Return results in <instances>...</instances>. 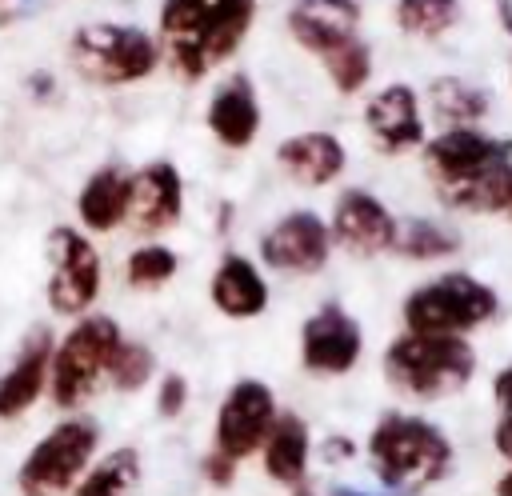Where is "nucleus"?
<instances>
[{
  "instance_id": "21",
  "label": "nucleus",
  "mask_w": 512,
  "mask_h": 496,
  "mask_svg": "<svg viewBox=\"0 0 512 496\" xmlns=\"http://www.w3.org/2000/svg\"><path fill=\"white\" fill-rule=\"evenodd\" d=\"M128 196H132V168H124L120 160L100 164L96 172H88V180L76 192V216L84 232H116L128 220Z\"/></svg>"
},
{
  "instance_id": "25",
  "label": "nucleus",
  "mask_w": 512,
  "mask_h": 496,
  "mask_svg": "<svg viewBox=\"0 0 512 496\" xmlns=\"http://www.w3.org/2000/svg\"><path fill=\"white\" fill-rule=\"evenodd\" d=\"M140 480H144L140 448L120 444V448L96 456L92 468L80 476V484H76L68 496H136Z\"/></svg>"
},
{
  "instance_id": "28",
  "label": "nucleus",
  "mask_w": 512,
  "mask_h": 496,
  "mask_svg": "<svg viewBox=\"0 0 512 496\" xmlns=\"http://www.w3.org/2000/svg\"><path fill=\"white\" fill-rule=\"evenodd\" d=\"M176 272H180V256H176V248H168V244H160V240L136 244V248L128 252V260H124V280H128V288H136V292H156V288L172 284Z\"/></svg>"
},
{
  "instance_id": "13",
  "label": "nucleus",
  "mask_w": 512,
  "mask_h": 496,
  "mask_svg": "<svg viewBox=\"0 0 512 496\" xmlns=\"http://www.w3.org/2000/svg\"><path fill=\"white\" fill-rule=\"evenodd\" d=\"M396 212L368 188H344L332 204V216H328V232H332V244L352 252V256H380V252H392V240H396Z\"/></svg>"
},
{
  "instance_id": "23",
  "label": "nucleus",
  "mask_w": 512,
  "mask_h": 496,
  "mask_svg": "<svg viewBox=\"0 0 512 496\" xmlns=\"http://www.w3.org/2000/svg\"><path fill=\"white\" fill-rule=\"evenodd\" d=\"M440 204L452 208V212H468V216H504L508 204H512V160L508 164H496L472 180H460V184H444L436 188Z\"/></svg>"
},
{
  "instance_id": "14",
  "label": "nucleus",
  "mask_w": 512,
  "mask_h": 496,
  "mask_svg": "<svg viewBox=\"0 0 512 496\" xmlns=\"http://www.w3.org/2000/svg\"><path fill=\"white\" fill-rule=\"evenodd\" d=\"M364 132L388 156H404V152L424 148L428 128H424V108H420L416 88L404 80L376 88L364 100Z\"/></svg>"
},
{
  "instance_id": "26",
  "label": "nucleus",
  "mask_w": 512,
  "mask_h": 496,
  "mask_svg": "<svg viewBox=\"0 0 512 496\" xmlns=\"http://www.w3.org/2000/svg\"><path fill=\"white\" fill-rule=\"evenodd\" d=\"M392 252L404 260H416V264H436V260H448L460 252V232L432 216H404L396 224Z\"/></svg>"
},
{
  "instance_id": "17",
  "label": "nucleus",
  "mask_w": 512,
  "mask_h": 496,
  "mask_svg": "<svg viewBox=\"0 0 512 496\" xmlns=\"http://www.w3.org/2000/svg\"><path fill=\"white\" fill-rule=\"evenodd\" d=\"M360 20H364L360 0H292L284 12L288 36L316 60L336 52L340 44L356 40Z\"/></svg>"
},
{
  "instance_id": "19",
  "label": "nucleus",
  "mask_w": 512,
  "mask_h": 496,
  "mask_svg": "<svg viewBox=\"0 0 512 496\" xmlns=\"http://www.w3.org/2000/svg\"><path fill=\"white\" fill-rule=\"evenodd\" d=\"M276 164L284 168L288 180L304 184V188H328L344 176L348 168V148L336 132L328 128H308V132H292L276 144Z\"/></svg>"
},
{
  "instance_id": "3",
  "label": "nucleus",
  "mask_w": 512,
  "mask_h": 496,
  "mask_svg": "<svg viewBox=\"0 0 512 496\" xmlns=\"http://www.w3.org/2000/svg\"><path fill=\"white\" fill-rule=\"evenodd\" d=\"M384 376L412 400H448L476 376V348L468 336L400 332L384 348Z\"/></svg>"
},
{
  "instance_id": "30",
  "label": "nucleus",
  "mask_w": 512,
  "mask_h": 496,
  "mask_svg": "<svg viewBox=\"0 0 512 496\" xmlns=\"http://www.w3.org/2000/svg\"><path fill=\"white\" fill-rule=\"evenodd\" d=\"M152 376H156V356H152V348L124 336V344H120L116 356H112L108 384H112L116 392H140Z\"/></svg>"
},
{
  "instance_id": "4",
  "label": "nucleus",
  "mask_w": 512,
  "mask_h": 496,
  "mask_svg": "<svg viewBox=\"0 0 512 496\" xmlns=\"http://www.w3.org/2000/svg\"><path fill=\"white\" fill-rule=\"evenodd\" d=\"M68 64L80 80L96 88H124L148 80L164 64V52L156 32L140 24L92 20L68 36Z\"/></svg>"
},
{
  "instance_id": "40",
  "label": "nucleus",
  "mask_w": 512,
  "mask_h": 496,
  "mask_svg": "<svg viewBox=\"0 0 512 496\" xmlns=\"http://www.w3.org/2000/svg\"><path fill=\"white\" fill-rule=\"evenodd\" d=\"M504 216H508V220H512V204H508V212H504Z\"/></svg>"
},
{
  "instance_id": "9",
  "label": "nucleus",
  "mask_w": 512,
  "mask_h": 496,
  "mask_svg": "<svg viewBox=\"0 0 512 496\" xmlns=\"http://www.w3.org/2000/svg\"><path fill=\"white\" fill-rule=\"evenodd\" d=\"M280 408H276V392L268 380H256V376H240L220 408H216V420H212V448L232 456V460H248L264 448L272 424H276Z\"/></svg>"
},
{
  "instance_id": "37",
  "label": "nucleus",
  "mask_w": 512,
  "mask_h": 496,
  "mask_svg": "<svg viewBox=\"0 0 512 496\" xmlns=\"http://www.w3.org/2000/svg\"><path fill=\"white\" fill-rule=\"evenodd\" d=\"M28 92H32L36 100H48V96L56 92V80H52V72H32V76H28Z\"/></svg>"
},
{
  "instance_id": "34",
  "label": "nucleus",
  "mask_w": 512,
  "mask_h": 496,
  "mask_svg": "<svg viewBox=\"0 0 512 496\" xmlns=\"http://www.w3.org/2000/svg\"><path fill=\"white\" fill-rule=\"evenodd\" d=\"M292 496H372V492H364V488H348V484H296L292 488Z\"/></svg>"
},
{
  "instance_id": "36",
  "label": "nucleus",
  "mask_w": 512,
  "mask_h": 496,
  "mask_svg": "<svg viewBox=\"0 0 512 496\" xmlns=\"http://www.w3.org/2000/svg\"><path fill=\"white\" fill-rule=\"evenodd\" d=\"M492 400L500 404V412H508V408H512V360L492 376Z\"/></svg>"
},
{
  "instance_id": "27",
  "label": "nucleus",
  "mask_w": 512,
  "mask_h": 496,
  "mask_svg": "<svg viewBox=\"0 0 512 496\" xmlns=\"http://www.w3.org/2000/svg\"><path fill=\"white\" fill-rule=\"evenodd\" d=\"M460 16H464L460 0H396L392 4L396 28L412 40H440L460 24Z\"/></svg>"
},
{
  "instance_id": "20",
  "label": "nucleus",
  "mask_w": 512,
  "mask_h": 496,
  "mask_svg": "<svg viewBox=\"0 0 512 496\" xmlns=\"http://www.w3.org/2000/svg\"><path fill=\"white\" fill-rule=\"evenodd\" d=\"M208 300L228 320H256L268 312V280L244 252H224L208 276Z\"/></svg>"
},
{
  "instance_id": "15",
  "label": "nucleus",
  "mask_w": 512,
  "mask_h": 496,
  "mask_svg": "<svg viewBox=\"0 0 512 496\" xmlns=\"http://www.w3.org/2000/svg\"><path fill=\"white\" fill-rule=\"evenodd\" d=\"M184 216V176L172 160H148L132 168V196H128V228L136 236H160L176 228Z\"/></svg>"
},
{
  "instance_id": "8",
  "label": "nucleus",
  "mask_w": 512,
  "mask_h": 496,
  "mask_svg": "<svg viewBox=\"0 0 512 496\" xmlns=\"http://www.w3.org/2000/svg\"><path fill=\"white\" fill-rule=\"evenodd\" d=\"M44 256H48V284H44L48 308L68 320L88 316L104 288V260H100L96 244L88 240V232L72 228V224L48 228Z\"/></svg>"
},
{
  "instance_id": "35",
  "label": "nucleus",
  "mask_w": 512,
  "mask_h": 496,
  "mask_svg": "<svg viewBox=\"0 0 512 496\" xmlns=\"http://www.w3.org/2000/svg\"><path fill=\"white\" fill-rule=\"evenodd\" d=\"M492 448L512 464V408L500 412V420H496V428H492Z\"/></svg>"
},
{
  "instance_id": "18",
  "label": "nucleus",
  "mask_w": 512,
  "mask_h": 496,
  "mask_svg": "<svg viewBox=\"0 0 512 496\" xmlns=\"http://www.w3.org/2000/svg\"><path fill=\"white\" fill-rule=\"evenodd\" d=\"M204 124H208L212 140L232 152H244L248 144H256L260 124H264L256 84L244 72H232L224 84H216V92L208 96V108H204Z\"/></svg>"
},
{
  "instance_id": "39",
  "label": "nucleus",
  "mask_w": 512,
  "mask_h": 496,
  "mask_svg": "<svg viewBox=\"0 0 512 496\" xmlns=\"http://www.w3.org/2000/svg\"><path fill=\"white\" fill-rule=\"evenodd\" d=\"M492 496H512V464H508V472H500V480H496Z\"/></svg>"
},
{
  "instance_id": "6",
  "label": "nucleus",
  "mask_w": 512,
  "mask_h": 496,
  "mask_svg": "<svg viewBox=\"0 0 512 496\" xmlns=\"http://www.w3.org/2000/svg\"><path fill=\"white\" fill-rule=\"evenodd\" d=\"M500 312V292L472 276V272H440L428 284H416L404 304L400 320L404 332H432V336H468L484 328Z\"/></svg>"
},
{
  "instance_id": "10",
  "label": "nucleus",
  "mask_w": 512,
  "mask_h": 496,
  "mask_svg": "<svg viewBox=\"0 0 512 496\" xmlns=\"http://www.w3.org/2000/svg\"><path fill=\"white\" fill-rule=\"evenodd\" d=\"M332 248L336 244H332L328 220L312 208H292V212L276 216L256 240L260 264L280 276H316L328 264Z\"/></svg>"
},
{
  "instance_id": "24",
  "label": "nucleus",
  "mask_w": 512,
  "mask_h": 496,
  "mask_svg": "<svg viewBox=\"0 0 512 496\" xmlns=\"http://www.w3.org/2000/svg\"><path fill=\"white\" fill-rule=\"evenodd\" d=\"M424 96H428V112L436 116L440 128H472L492 112L488 88H480L464 76H436Z\"/></svg>"
},
{
  "instance_id": "7",
  "label": "nucleus",
  "mask_w": 512,
  "mask_h": 496,
  "mask_svg": "<svg viewBox=\"0 0 512 496\" xmlns=\"http://www.w3.org/2000/svg\"><path fill=\"white\" fill-rule=\"evenodd\" d=\"M96 448H100V424L84 412L64 416L20 460L16 492L20 496H68L80 484V476L92 468Z\"/></svg>"
},
{
  "instance_id": "33",
  "label": "nucleus",
  "mask_w": 512,
  "mask_h": 496,
  "mask_svg": "<svg viewBox=\"0 0 512 496\" xmlns=\"http://www.w3.org/2000/svg\"><path fill=\"white\" fill-rule=\"evenodd\" d=\"M352 456H356V444H352L348 436H340V432H328V436L320 440V460H324V464L340 468V464H348Z\"/></svg>"
},
{
  "instance_id": "12",
  "label": "nucleus",
  "mask_w": 512,
  "mask_h": 496,
  "mask_svg": "<svg viewBox=\"0 0 512 496\" xmlns=\"http://www.w3.org/2000/svg\"><path fill=\"white\" fill-rule=\"evenodd\" d=\"M424 168L436 180V188L444 184H460L472 180L496 164L512 160V140L508 136H492L480 124L472 128H440L436 136L424 140Z\"/></svg>"
},
{
  "instance_id": "5",
  "label": "nucleus",
  "mask_w": 512,
  "mask_h": 496,
  "mask_svg": "<svg viewBox=\"0 0 512 496\" xmlns=\"http://www.w3.org/2000/svg\"><path fill=\"white\" fill-rule=\"evenodd\" d=\"M124 344L120 324L108 312H88L72 320V328L56 340L52 372H48V396L60 412H80L104 384L116 348Z\"/></svg>"
},
{
  "instance_id": "29",
  "label": "nucleus",
  "mask_w": 512,
  "mask_h": 496,
  "mask_svg": "<svg viewBox=\"0 0 512 496\" xmlns=\"http://www.w3.org/2000/svg\"><path fill=\"white\" fill-rule=\"evenodd\" d=\"M320 64H324V72H328V80H332V88L340 96H356L372 80V48L360 36L348 40V44H340L336 52L320 56Z\"/></svg>"
},
{
  "instance_id": "2",
  "label": "nucleus",
  "mask_w": 512,
  "mask_h": 496,
  "mask_svg": "<svg viewBox=\"0 0 512 496\" xmlns=\"http://www.w3.org/2000/svg\"><path fill=\"white\" fill-rule=\"evenodd\" d=\"M368 464L372 476L392 496H420L452 472L456 448L448 432L416 412H384L368 432Z\"/></svg>"
},
{
  "instance_id": "38",
  "label": "nucleus",
  "mask_w": 512,
  "mask_h": 496,
  "mask_svg": "<svg viewBox=\"0 0 512 496\" xmlns=\"http://www.w3.org/2000/svg\"><path fill=\"white\" fill-rule=\"evenodd\" d=\"M496 20H500V28L512 36V0H496Z\"/></svg>"
},
{
  "instance_id": "32",
  "label": "nucleus",
  "mask_w": 512,
  "mask_h": 496,
  "mask_svg": "<svg viewBox=\"0 0 512 496\" xmlns=\"http://www.w3.org/2000/svg\"><path fill=\"white\" fill-rule=\"evenodd\" d=\"M236 472H240V460H232V456H224V452H216V448H208V452L200 456V476H204L212 488H228V484L236 480Z\"/></svg>"
},
{
  "instance_id": "16",
  "label": "nucleus",
  "mask_w": 512,
  "mask_h": 496,
  "mask_svg": "<svg viewBox=\"0 0 512 496\" xmlns=\"http://www.w3.org/2000/svg\"><path fill=\"white\" fill-rule=\"evenodd\" d=\"M52 352H56L52 328H48V324H32L28 336L20 340L12 364L0 372V420L24 416V412L48 392Z\"/></svg>"
},
{
  "instance_id": "11",
  "label": "nucleus",
  "mask_w": 512,
  "mask_h": 496,
  "mask_svg": "<svg viewBox=\"0 0 512 496\" xmlns=\"http://www.w3.org/2000/svg\"><path fill=\"white\" fill-rule=\"evenodd\" d=\"M364 356V324L336 300H324L300 324V368L312 376H348Z\"/></svg>"
},
{
  "instance_id": "1",
  "label": "nucleus",
  "mask_w": 512,
  "mask_h": 496,
  "mask_svg": "<svg viewBox=\"0 0 512 496\" xmlns=\"http://www.w3.org/2000/svg\"><path fill=\"white\" fill-rule=\"evenodd\" d=\"M256 24V0H164L156 40L164 64L196 84L240 52Z\"/></svg>"
},
{
  "instance_id": "31",
  "label": "nucleus",
  "mask_w": 512,
  "mask_h": 496,
  "mask_svg": "<svg viewBox=\"0 0 512 496\" xmlns=\"http://www.w3.org/2000/svg\"><path fill=\"white\" fill-rule=\"evenodd\" d=\"M188 396H192L188 376H180V372H164L160 384H156V416H160V420H176V416L188 408Z\"/></svg>"
},
{
  "instance_id": "22",
  "label": "nucleus",
  "mask_w": 512,
  "mask_h": 496,
  "mask_svg": "<svg viewBox=\"0 0 512 496\" xmlns=\"http://www.w3.org/2000/svg\"><path fill=\"white\" fill-rule=\"evenodd\" d=\"M260 464H264V476L280 488H296L308 480V468H312V428L300 412H280L264 448H260Z\"/></svg>"
}]
</instances>
